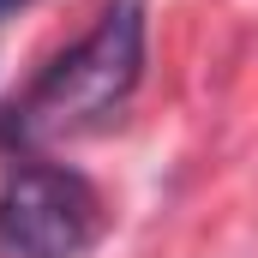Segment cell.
Wrapping results in <instances>:
<instances>
[{
	"mask_svg": "<svg viewBox=\"0 0 258 258\" xmlns=\"http://www.w3.org/2000/svg\"><path fill=\"white\" fill-rule=\"evenodd\" d=\"M138 72H144V0H108L102 18L24 90V102L0 132L18 144H48L66 132L102 126L108 114L126 108Z\"/></svg>",
	"mask_w": 258,
	"mask_h": 258,
	"instance_id": "1",
	"label": "cell"
},
{
	"mask_svg": "<svg viewBox=\"0 0 258 258\" xmlns=\"http://www.w3.org/2000/svg\"><path fill=\"white\" fill-rule=\"evenodd\" d=\"M102 234V198L60 162H24L0 186V246L18 258H78Z\"/></svg>",
	"mask_w": 258,
	"mask_h": 258,
	"instance_id": "2",
	"label": "cell"
},
{
	"mask_svg": "<svg viewBox=\"0 0 258 258\" xmlns=\"http://www.w3.org/2000/svg\"><path fill=\"white\" fill-rule=\"evenodd\" d=\"M18 6H24V0H0V18H6V12H18Z\"/></svg>",
	"mask_w": 258,
	"mask_h": 258,
	"instance_id": "3",
	"label": "cell"
}]
</instances>
